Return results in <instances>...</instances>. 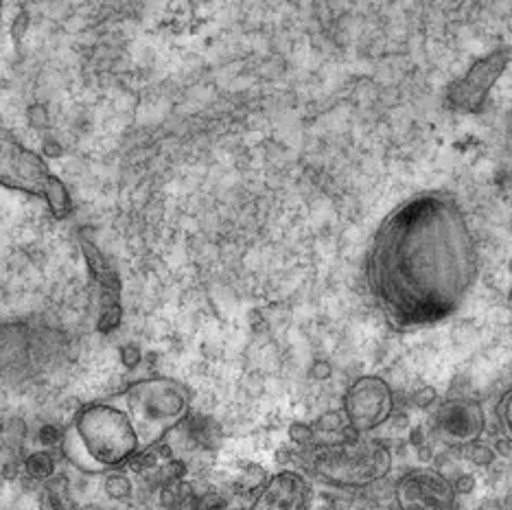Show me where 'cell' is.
Instances as JSON below:
<instances>
[{
  "instance_id": "obj_1",
  "label": "cell",
  "mask_w": 512,
  "mask_h": 510,
  "mask_svg": "<svg viewBox=\"0 0 512 510\" xmlns=\"http://www.w3.org/2000/svg\"><path fill=\"white\" fill-rule=\"evenodd\" d=\"M480 278V250L458 197L425 191L381 219L364 259L366 292L392 329L447 320Z\"/></svg>"
},
{
  "instance_id": "obj_2",
  "label": "cell",
  "mask_w": 512,
  "mask_h": 510,
  "mask_svg": "<svg viewBox=\"0 0 512 510\" xmlns=\"http://www.w3.org/2000/svg\"><path fill=\"white\" fill-rule=\"evenodd\" d=\"M141 440L119 403H90L81 408L62 436V454L88 475L114 473L141 454Z\"/></svg>"
},
{
  "instance_id": "obj_3",
  "label": "cell",
  "mask_w": 512,
  "mask_h": 510,
  "mask_svg": "<svg viewBox=\"0 0 512 510\" xmlns=\"http://www.w3.org/2000/svg\"><path fill=\"white\" fill-rule=\"evenodd\" d=\"M119 405L130 416L141 447L149 449L189 416L191 394L180 381L154 377L127 386Z\"/></svg>"
},
{
  "instance_id": "obj_4",
  "label": "cell",
  "mask_w": 512,
  "mask_h": 510,
  "mask_svg": "<svg viewBox=\"0 0 512 510\" xmlns=\"http://www.w3.org/2000/svg\"><path fill=\"white\" fill-rule=\"evenodd\" d=\"M311 469L322 482L337 489H364L392 471V451L381 440L346 438L320 447L313 454Z\"/></svg>"
},
{
  "instance_id": "obj_5",
  "label": "cell",
  "mask_w": 512,
  "mask_h": 510,
  "mask_svg": "<svg viewBox=\"0 0 512 510\" xmlns=\"http://www.w3.org/2000/svg\"><path fill=\"white\" fill-rule=\"evenodd\" d=\"M0 187L38 197L57 219L73 211L66 184L51 173L40 154L9 134H0Z\"/></svg>"
},
{
  "instance_id": "obj_6",
  "label": "cell",
  "mask_w": 512,
  "mask_h": 510,
  "mask_svg": "<svg viewBox=\"0 0 512 510\" xmlns=\"http://www.w3.org/2000/svg\"><path fill=\"white\" fill-rule=\"evenodd\" d=\"M512 60L508 49H495L486 53L480 60L473 62L467 73L453 81L445 90L447 108L460 114H473L484 108V103L491 95V90L502 79L506 68Z\"/></svg>"
},
{
  "instance_id": "obj_7",
  "label": "cell",
  "mask_w": 512,
  "mask_h": 510,
  "mask_svg": "<svg viewBox=\"0 0 512 510\" xmlns=\"http://www.w3.org/2000/svg\"><path fill=\"white\" fill-rule=\"evenodd\" d=\"M394 410V394L386 379L364 375L355 379L344 394V416L348 430L357 436H366L379 430Z\"/></svg>"
},
{
  "instance_id": "obj_8",
  "label": "cell",
  "mask_w": 512,
  "mask_h": 510,
  "mask_svg": "<svg viewBox=\"0 0 512 510\" xmlns=\"http://www.w3.org/2000/svg\"><path fill=\"white\" fill-rule=\"evenodd\" d=\"M486 432V414L482 403L469 397H453L440 403L434 414V434L442 445L467 449Z\"/></svg>"
},
{
  "instance_id": "obj_9",
  "label": "cell",
  "mask_w": 512,
  "mask_h": 510,
  "mask_svg": "<svg viewBox=\"0 0 512 510\" xmlns=\"http://www.w3.org/2000/svg\"><path fill=\"white\" fill-rule=\"evenodd\" d=\"M401 510H451L456 504V486L436 469H412L397 482Z\"/></svg>"
},
{
  "instance_id": "obj_10",
  "label": "cell",
  "mask_w": 512,
  "mask_h": 510,
  "mask_svg": "<svg viewBox=\"0 0 512 510\" xmlns=\"http://www.w3.org/2000/svg\"><path fill=\"white\" fill-rule=\"evenodd\" d=\"M313 489L298 471L272 475L254 502V510H311Z\"/></svg>"
},
{
  "instance_id": "obj_11",
  "label": "cell",
  "mask_w": 512,
  "mask_h": 510,
  "mask_svg": "<svg viewBox=\"0 0 512 510\" xmlns=\"http://www.w3.org/2000/svg\"><path fill=\"white\" fill-rule=\"evenodd\" d=\"M81 252H84L90 274L95 276L103 292V316L99 320V331L110 333L121 322V278L110 268L101 250L90 239L81 237Z\"/></svg>"
},
{
  "instance_id": "obj_12",
  "label": "cell",
  "mask_w": 512,
  "mask_h": 510,
  "mask_svg": "<svg viewBox=\"0 0 512 510\" xmlns=\"http://www.w3.org/2000/svg\"><path fill=\"white\" fill-rule=\"evenodd\" d=\"M42 510H75V502L68 493V482L60 475H53L49 482H44L40 493Z\"/></svg>"
},
{
  "instance_id": "obj_13",
  "label": "cell",
  "mask_w": 512,
  "mask_h": 510,
  "mask_svg": "<svg viewBox=\"0 0 512 510\" xmlns=\"http://www.w3.org/2000/svg\"><path fill=\"white\" fill-rule=\"evenodd\" d=\"M25 469L29 473V478L40 480V482H49L55 475V460L49 451H36V454H31L27 458Z\"/></svg>"
},
{
  "instance_id": "obj_14",
  "label": "cell",
  "mask_w": 512,
  "mask_h": 510,
  "mask_svg": "<svg viewBox=\"0 0 512 510\" xmlns=\"http://www.w3.org/2000/svg\"><path fill=\"white\" fill-rule=\"evenodd\" d=\"M495 414H497L499 427H502V434L506 436V440L512 445V390H508L504 397L499 399Z\"/></svg>"
},
{
  "instance_id": "obj_15",
  "label": "cell",
  "mask_w": 512,
  "mask_h": 510,
  "mask_svg": "<svg viewBox=\"0 0 512 510\" xmlns=\"http://www.w3.org/2000/svg\"><path fill=\"white\" fill-rule=\"evenodd\" d=\"M106 493L112 500H125L132 493V482L121 473H110L106 478Z\"/></svg>"
},
{
  "instance_id": "obj_16",
  "label": "cell",
  "mask_w": 512,
  "mask_h": 510,
  "mask_svg": "<svg viewBox=\"0 0 512 510\" xmlns=\"http://www.w3.org/2000/svg\"><path fill=\"white\" fill-rule=\"evenodd\" d=\"M344 425L348 427L344 412H329V414L320 416V421L316 423V427H313V430H320V432H337V430H342Z\"/></svg>"
},
{
  "instance_id": "obj_17",
  "label": "cell",
  "mask_w": 512,
  "mask_h": 510,
  "mask_svg": "<svg viewBox=\"0 0 512 510\" xmlns=\"http://www.w3.org/2000/svg\"><path fill=\"white\" fill-rule=\"evenodd\" d=\"M464 451H467V458L473 462V465H480V467L491 465L493 458H495L493 451L488 449V447H484V445H480V443H475V445L467 447Z\"/></svg>"
},
{
  "instance_id": "obj_18",
  "label": "cell",
  "mask_w": 512,
  "mask_h": 510,
  "mask_svg": "<svg viewBox=\"0 0 512 510\" xmlns=\"http://www.w3.org/2000/svg\"><path fill=\"white\" fill-rule=\"evenodd\" d=\"M289 436H292V440H296V443L307 445L313 438H316V430L305 423H294L292 427H289Z\"/></svg>"
},
{
  "instance_id": "obj_19",
  "label": "cell",
  "mask_w": 512,
  "mask_h": 510,
  "mask_svg": "<svg viewBox=\"0 0 512 510\" xmlns=\"http://www.w3.org/2000/svg\"><path fill=\"white\" fill-rule=\"evenodd\" d=\"M138 362H141V353H138V349H134V346H125V349H123V364L127 368H134Z\"/></svg>"
},
{
  "instance_id": "obj_20",
  "label": "cell",
  "mask_w": 512,
  "mask_h": 510,
  "mask_svg": "<svg viewBox=\"0 0 512 510\" xmlns=\"http://www.w3.org/2000/svg\"><path fill=\"white\" fill-rule=\"evenodd\" d=\"M434 399H436V392H434L432 388H427V390L416 394V403H418V405H429Z\"/></svg>"
},
{
  "instance_id": "obj_21",
  "label": "cell",
  "mask_w": 512,
  "mask_h": 510,
  "mask_svg": "<svg viewBox=\"0 0 512 510\" xmlns=\"http://www.w3.org/2000/svg\"><path fill=\"white\" fill-rule=\"evenodd\" d=\"M477 510H504V508H502V502H497V500H484Z\"/></svg>"
},
{
  "instance_id": "obj_22",
  "label": "cell",
  "mask_w": 512,
  "mask_h": 510,
  "mask_svg": "<svg viewBox=\"0 0 512 510\" xmlns=\"http://www.w3.org/2000/svg\"><path fill=\"white\" fill-rule=\"evenodd\" d=\"M510 311H512V287H510Z\"/></svg>"
},
{
  "instance_id": "obj_23",
  "label": "cell",
  "mask_w": 512,
  "mask_h": 510,
  "mask_svg": "<svg viewBox=\"0 0 512 510\" xmlns=\"http://www.w3.org/2000/svg\"><path fill=\"white\" fill-rule=\"evenodd\" d=\"M0 11H3V5H0Z\"/></svg>"
}]
</instances>
